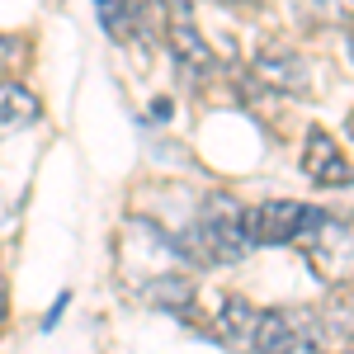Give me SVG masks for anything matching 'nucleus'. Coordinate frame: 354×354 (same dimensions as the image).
I'll return each mask as SVG.
<instances>
[{
	"instance_id": "nucleus-1",
	"label": "nucleus",
	"mask_w": 354,
	"mask_h": 354,
	"mask_svg": "<svg viewBox=\"0 0 354 354\" xmlns=\"http://www.w3.org/2000/svg\"><path fill=\"white\" fill-rule=\"evenodd\" d=\"M194 245H198V255H203V265L208 260H218V265H236L245 260V208L232 198V194H208L203 198V208H198V227L189 232Z\"/></svg>"
},
{
	"instance_id": "nucleus-2",
	"label": "nucleus",
	"mask_w": 354,
	"mask_h": 354,
	"mask_svg": "<svg viewBox=\"0 0 354 354\" xmlns=\"http://www.w3.org/2000/svg\"><path fill=\"white\" fill-rule=\"evenodd\" d=\"M307 250H312V260L317 265H345V255H350V222L326 213V208H302V222H298V236Z\"/></svg>"
},
{
	"instance_id": "nucleus-3",
	"label": "nucleus",
	"mask_w": 354,
	"mask_h": 354,
	"mask_svg": "<svg viewBox=\"0 0 354 354\" xmlns=\"http://www.w3.org/2000/svg\"><path fill=\"white\" fill-rule=\"evenodd\" d=\"M302 203L293 198H270L260 208H245V241L250 245H288L298 236Z\"/></svg>"
},
{
	"instance_id": "nucleus-4",
	"label": "nucleus",
	"mask_w": 354,
	"mask_h": 354,
	"mask_svg": "<svg viewBox=\"0 0 354 354\" xmlns=\"http://www.w3.org/2000/svg\"><path fill=\"white\" fill-rule=\"evenodd\" d=\"M302 170H307V180H317V185H326V189H345V185H350V161H345V151H335V137L322 133V128L307 133Z\"/></svg>"
},
{
	"instance_id": "nucleus-5",
	"label": "nucleus",
	"mask_w": 354,
	"mask_h": 354,
	"mask_svg": "<svg viewBox=\"0 0 354 354\" xmlns=\"http://www.w3.org/2000/svg\"><path fill=\"white\" fill-rule=\"evenodd\" d=\"M250 350H255V354H302L298 350V330H293V322H288L283 307H270V312L255 317Z\"/></svg>"
},
{
	"instance_id": "nucleus-6",
	"label": "nucleus",
	"mask_w": 354,
	"mask_h": 354,
	"mask_svg": "<svg viewBox=\"0 0 354 354\" xmlns=\"http://www.w3.org/2000/svg\"><path fill=\"white\" fill-rule=\"evenodd\" d=\"M255 317H260V312L250 307V298H241V293L222 298V307H218V340L227 345V350H250Z\"/></svg>"
},
{
	"instance_id": "nucleus-7",
	"label": "nucleus",
	"mask_w": 354,
	"mask_h": 354,
	"mask_svg": "<svg viewBox=\"0 0 354 354\" xmlns=\"http://www.w3.org/2000/svg\"><path fill=\"white\" fill-rule=\"evenodd\" d=\"M250 71H255V81L274 85V90H283V95L307 90V66H302V57H293V53H260Z\"/></svg>"
},
{
	"instance_id": "nucleus-8",
	"label": "nucleus",
	"mask_w": 354,
	"mask_h": 354,
	"mask_svg": "<svg viewBox=\"0 0 354 354\" xmlns=\"http://www.w3.org/2000/svg\"><path fill=\"white\" fill-rule=\"evenodd\" d=\"M170 43H175V57H180L185 66H194V71H213V66H218L213 48L203 43V33L194 28L189 15H175V19H170Z\"/></svg>"
},
{
	"instance_id": "nucleus-9",
	"label": "nucleus",
	"mask_w": 354,
	"mask_h": 354,
	"mask_svg": "<svg viewBox=\"0 0 354 354\" xmlns=\"http://www.w3.org/2000/svg\"><path fill=\"white\" fill-rule=\"evenodd\" d=\"M33 118H38V95L15 81H0V137L28 128Z\"/></svg>"
},
{
	"instance_id": "nucleus-10",
	"label": "nucleus",
	"mask_w": 354,
	"mask_h": 354,
	"mask_svg": "<svg viewBox=\"0 0 354 354\" xmlns=\"http://www.w3.org/2000/svg\"><path fill=\"white\" fill-rule=\"evenodd\" d=\"M142 302L147 307H165V312H185L194 302V279L185 274H156L142 283Z\"/></svg>"
},
{
	"instance_id": "nucleus-11",
	"label": "nucleus",
	"mask_w": 354,
	"mask_h": 354,
	"mask_svg": "<svg viewBox=\"0 0 354 354\" xmlns=\"http://www.w3.org/2000/svg\"><path fill=\"white\" fill-rule=\"evenodd\" d=\"M95 15H100L104 33H113V38L133 33V0H95Z\"/></svg>"
},
{
	"instance_id": "nucleus-12",
	"label": "nucleus",
	"mask_w": 354,
	"mask_h": 354,
	"mask_svg": "<svg viewBox=\"0 0 354 354\" xmlns=\"http://www.w3.org/2000/svg\"><path fill=\"white\" fill-rule=\"evenodd\" d=\"M19 57H24V43L10 38V33H0V66H15Z\"/></svg>"
},
{
	"instance_id": "nucleus-13",
	"label": "nucleus",
	"mask_w": 354,
	"mask_h": 354,
	"mask_svg": "<svg viewBox=\"0 0 354 354\" xmlns=\"http://www.w3.org/2000/svg\"><path fill=\"white\" fill-rule=\"evenodd\" d=\"M307 5H317V10H322V15H335V5H340V10H345V0H307Z\"/></svg>"
},
{
	"instance_id": "nucleus-14",
	"label": "nucleus",
	"mask_w": 354,
	"mask_h": 354,
	"mask_svg": "<svg viewBox=\"0 0 354 354\" xmlns=\"http://www.w3.org/2000/svg\"><path fill=\"white\" fill-rule=\"evenodd\" d=\"M0 317H5V283H0Z\"/></svg>"
},
{
	"instance_id": "nucleus-15",
	"label": "nucleus",
	"mask_w": 354,
	"mask_h": 354,
	"mask_svg": "<svg viewBox=\"0 0 354 354\" xmlns=\"http://www.w3.org/2000/svg\"><path fill=\"white\" fill-rule=\"evenodd\" d=\"M232 5H241V0H232Z\"/></svg>"
}]
</instances>
